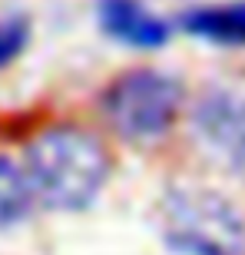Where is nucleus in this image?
Masks as SVG:
<instances>
[{"mask_svg":"<svg viewBox=\"0 0 245 255\" xmlns=\"http://www.w3.org/2000/svg\"><path fill=\"white\" fill-rule=\"evenodd\" d=\"M202 146L226 159L232 169L245 172V96L232 90H212L196 103L192 110Z\"/></svg>","mask_w":245,"mask_h":255,"instance_id":"nucleus-4","label":"nucleus"},{"mask_svg":"<svg viewBox=\"0 0 245 255\" xmlns=\"http://www.w3.org/2000/svg\"><path fill=\"white\" fill-rule=\"evenodd\" d=\"M182 90L162 70H129L116 76L103 93V113L126 139H159L169 132L179 113Z\"/></svg>","mask_w":245,"mask_h":255,"instance_id":"nucleus-3","label":"nucleus"},{"mask_svg":"<svg viewBox=\"0 0 245 255\" xmlns=\"http://www.w3.org/2000/svg\"><path fill=\"white\" fill-rule=\"evenodd\" d=\"M27 37H30L27 20H20V17L0 20V70H3V66H10L13 60L20 57V53H23Z\"/></svg>","mask_w":245,"mask_h":255,"instance_id":"nucleus-8","label":"nucleus"},{"mask_svg":"<svg viewBox=\"0 0 245 255\" xmlns=\"http://www.w3.org/2000/svg\"><path fill=\"white\" fill-rule=\"evenodd\" d=\"M179 23L196 40L219 43V47H245V0L192 7L182 13Z\"/></svg>","mask_w":245,"mask_h":255,"instance_id":"nucleus-6","label":"nucleus"},{"mask_svg":"<svg viewBox=\"0 0 245 255\" xmlns=\"http://www.w3.org/2000/svg\"><path fill=\"white\" fill-rule=\"evenodd\" d=\"M33 199L60 212H80L100 196L110 156L93 132L80 126H47L33 136L23 166Z\"/></svg>","mask_w":245,"mask_h":255,"instance_id":"nucleus-1","label":"nucleus"},{"mask_svg":"<svg viewBox=\"0 0 245 255\" xmlns=\"http://www.w3.org/2000/svg\"><path fill=\"white\" fill-rule=\"evenodd\" d=\"M100 27L106 37L136 50H156L169 43V23L156 17L142 0H100Z\"/></svg>","mask_w":245,"mask_h":255,"instance_id":"nucleus-5","label":"nucleus"},{"mask_svg":"<svg viewBox=\"0 0 245 255\" xmlns=\"http://www.w3.org/2000/svg\"><path fill=\"white\" fill-rule=\"evenodd\" d=\"M159 226L166 246L179 255H245V219L216 189H169L159 209Z\"/></svg>","mask_w":245,"mask_h":255,"instance_id":"nucleus-2","label":"nucleus"},{"mask_svg":"<svg viewBox=\"0 0 245 255\" xmlns=\"http://www.w3.org/2000/svg\"><path fill=\"white\" fill-rule=\"evenodd\" d=\"M33 192L27 186V176L20 166L0 156V229H13L30 216Z\"/></svg>","mask_w":245,"mask_h":255,"instance_id":"nucleus-7","label":"nucleus"}]
</instances>
